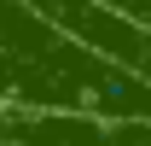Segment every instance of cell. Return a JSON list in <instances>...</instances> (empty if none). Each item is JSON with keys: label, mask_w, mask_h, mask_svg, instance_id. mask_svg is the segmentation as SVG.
<instances>
[{"label": "cell", "mask_w": 151, "mask_h": 146, "mask_svg": "<svg viewBox=\"0 0 151 146\" xmlns=\"http://www.w3.org/2000/svg\"><path fill=\"white\" fill-rule=\"evenodd\" d=\"M12 146H151V117H87V111H0Z\"/></svg>", "instance_id": "7a4b0ae2"}, {"label": "cell", "mask_w": 151, "mask_h": 146, "mask_svg": "<svg viewBox=\"0 0 151 146\" xmlns=\"http://www.w3.org/2000/svg\"><path fill=\"white\" fill-rule=\"evenodd\" d=\"M29 18H41L47 29H58L64 41H76L81 53L105 58L116 70L151 82V23L116 12L105 0H18Z\"/></svg>", "instance_id": "6da1fadb"}]
</instances>
